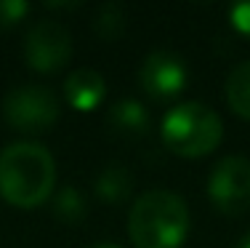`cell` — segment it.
Instances as JSON below:
<instances>
[{"instance_id":"cell-4","label":"cell","mask_w":250,"mask_h":248,"mask_svg":"<svg viewBox=\"0 0 250 248\" xmlns=\"http://www.w3.org/2000/svg\"><path fill=\"white\" fill-rule=\"evenodd\" d=\"M3 115L14 131L38 136V134L51 131L59 123L62 104L51 88L38 86V83H24V86H14L5 93Z\"/></svg>"},{"instance_id":"cell-8","label":"cell","mask_w":250,"mask_h":248,"mask_svg":"<svg viewBox=\"0 0 250 248\" xmlns=\"http://www.w3.org/2000/svg\"><path fill=\"white\" fill-rule=\"evenodd\" d=\"M106 96L104 75L91 67H77L64 80V99L69 107L80 112H93Z\"/></svg>"},{"instance_id":"cell-5","label":"cell","mask_w":250,"mask_h":248,"mask_svg":"<svg viewBox=\"0 0 250 248\" xmlns=\"http://www.w3.org/2000/svg\"><path fill=\"white\" fill-rule=\"evenodd\" d=\"M208 198L224 216H242L250 211V160L226 155L208 176Z\"/></svg>"},{"instance_id":"cell-16","label":"cell","mask_w":250,"mask_h":248,"mask_svg":"<svg viewBox=\"0 0 250 248\" xmlns=\"http://www.w3.org/2000/svg\"><path fill=\"white\" fill-rule=\"evenodd\" d=\"M237 248H250V232H245L240 238V243H237Z\"/></svg>"},{"instance_id":"cell-13","label":"cell","mask_w":250,"mask_h":248,"mask_svg":"<svg viewBox=\"0 0 250 248\" xmlns=\"http://www.w3.org/2000/svg\"><path fill=\"white\" fill-rule=\"evenodd\" d=\"M96 32L104 40H117L128 27V11L120 3H104L96 11V22H93Z\"/></svg>"},{"instance_id":"cell-10","label":"cell","mask_w":250,"mask_h":248,"mask_svg":"<svg viewBox=\"0 0 250 248\" xmlns=\"http://www.w3.org/2000/svg\"><path fill=\"white\" fill-rule=\"evenodd\" d=\"M93 190H96V195L104 203H123L133 192V176H130V171L123 163H109L96 176Z\"/></svg>"},{"instance_id":"cell-1","label":"cell","mask_w":250,"mask_h":248,"mask_svg":"<svg viewBox=\"0 0 250 248\" xmlns=\"http://www.w3.org/2000/svg\"><path fill=\"white\" fill-rule=\"evenodd\" d=\"M56 192V160L38 141H16L0 152V195L16 208H38Z\"/></svg>"},{"instance_id":"cell-9","label":"cell","mask_w":250,"mask_h":248,"mask_svg":"<svg viewBox=\"0 0 250 248\" xmlns=\"http://www.w3.org/2000/svg\"><path fill=\"white\" fill-rule=\"evenodd\" d=\"M109 126L125 139H139L149 134V110L139 99H120L109 110Z\"/></svg>"},{"instance_id":"cell-2","label":"cell","mask_w":250,"mask_h":248,"mask_svg":"<svg viewBox=\"0 0 250 248\" xmlns=\"http://www.w3.org/2000/svg\"><path fill=\"white\" fill-rule=\"evenodd\" d=\"M189 208L181 195L149 190L133 200L128 235L136 248H181L189 235Z\"/></svg>"},{"instance_id":"cell-15","label":"cell","mask_w":250,"mask_h":248,"mask_svg":"<svg viewBox=\"0 0 250 248\" xmlns=\"http://www.w3.org/2000/svg\"><path fill=\"white\" fill-rule=\"evenodd\" d=\"M229 22H231V27H234L240 35L250 38V0L231 5L229 8Z\"/></svg>"},{"instance_id":"cell-7","label":"cell","mask_w":250,"mask_h":248,"mask_svg":"<svg viewBox=\"0 0 250 248\" xmlns=\"http://www.w3.org/2000/svg\"><path fill=\"white\" fill-rule=\"evenodd\" d=\"M189 67L173 51H152L139 67V83L154 102H168L187 88Z\"/></svg>"},{"instance_id":"cell-12","label":"cell","mask_w":250,"mask_h":248,"mask_svg":"<svg viewBox=\"0 0 250 248\" xmlns=\"http://www.w3.org/2000/svg\"><path fill=\"white\" fill-rule=\"evenodd\" d=\"M226 102L240 117L250 120V59L240 62L226 78Z\"/></svg>"},{"instance_id":"cell-17","label":"cell","mask_w":250,"mask_h":248,"mask_svg":"<svg viewBox=\"0 0 250 248\" xmlns=\"http://www.w3.org/2000/svg\"><path fill=\"white\" fill-rule=\"evenodd\" d=\"M91 248H120V246H115V243H96V246H91Z\"/></svg>"},{"instance_id":"cell-14","label":"cell","mask_w":250,"mask_h":248,"mask_svg":"<svg viewBox=\"0 0 250 248\" xmlns=\"http://www.w3.org/2000/svg\"><path fill=\"white\" fill-rule=\"evenodd\" d=\"M29 14V3L24 0H0V29H11L24 22Z\"/></svg>"},{"instance_id":"cell-6","label":"cell","mask_w":250,"mask_h":248,"mask_svg":"<svg viewBox=\"0 0 250 248\" xmlns=\"http://www.w3.org/2000/svg\"><path fill=\"white\" fill-rule=\"evenodd\" d=\"M72 59V35L62 22L40 19L24 35V62L29 69L53 75L64 69Z\"/></svg>"},{"instance_id":"cell-11","label":"cell","mask_w":250,"mask_h":248,"mask_svg":"<svg viewBox=\"0 0 250 248\" xmlns=\"http://www.w3.org/2000/svg\"><path fill=\"white\" fill-rule=\"evenodd\" d=\"M51 211L64 224H80L88 216V200L77 187L64 184L62 190H56L51 195Z\"/></svg>"},{"instance_id":"cell-3","label":"cell","mask_w":250,"mask_h":248,"mask_svg":"<svg viewBox=\"0 0 250 248\" xmlns=\"http://www.w3.org/2000/svg\"><path fill=\"white\" fill-rule=\"evenodd\" d=\"M160 134L170 152L181 158H202L221 144L224 123L216 110L202 102H181L165 112Z\"/></svg>"}]
</instances>
